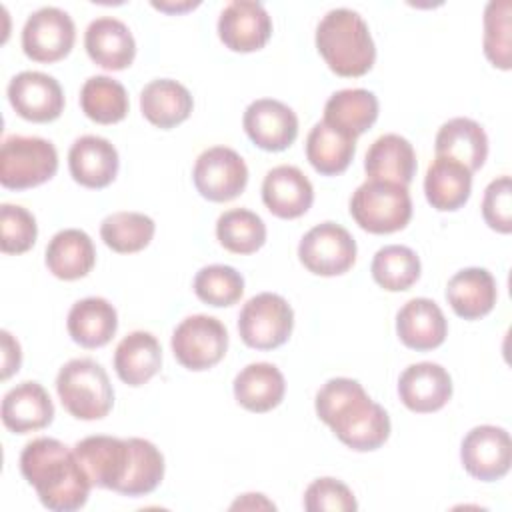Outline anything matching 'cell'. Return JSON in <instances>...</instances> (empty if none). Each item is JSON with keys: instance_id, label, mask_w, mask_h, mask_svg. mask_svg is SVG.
<instances>
[{"instance_id": "ab89813d", "label": "cell", "mask_w": 512, "mask_h": 512, "mask_svg": "<svg viewBox=\"0 0 512 512\" xmlns=\"http://www.w3.org/2000/svg\"><path fill=\"white\" fill-rule=\"evenodd\" d=\"M512 26H510V2L492 0L484 10V54L502 70H510V48H512Z\"/></svg>"}, {"instance_id": "836d02e7", "label": "cell", "mask_w": 512, "mask_h": 512, "mask_svg": "<svg viewBox=\"0 0 512 512\" xmlns=\"http://www.w3.org/2000/svg\"><path fill=\"white\" fill-rule=\"evenodd\" d=\"M80 108L92 122L116 124L126 118L130 100L126 88L110 76H92L82 84Z\"/></svg>"}, {"instance_id": "b9f144b4", "label": "cell", "mask_w": 512, "mask_h": 512, "mask_svg": "<svg viewBox=\"0 0 512 512\" xmlns=\"http://www.w3.org/2000/svg\"><path fill=\"white\" fill-rule=\"evenodd\" d=\"M304 508L308 512H354L358 508L352 490L336 478H318L304 492Z\"/></svg>"}, {"instance_id": "9c48e42d", "label": "cell", "mask_w": 512, "mask_h": 512, "mask_svg": "<svg viewBox=\"0 0 512 512\" xmlns=\"http://www.w3.org/2000/svg\"><path fill=\"white\" fill-rule=\"evenodd\" d=\"M298 258L312 274L340 276L356 262V240L344 226L322 222L302 236Z\"/></svg>"}, {"instance_id": "f1b7e54d", "label": "cell", "mask_w": 512, "mask_h": 512, "mask_svg": "<svg viewBox=\"0 0 512 512\" xmlns=\"http://www.w3.org/2000/svg\"><path fill=\"white\" fill-rule=\"evenodd\" d=\"M286 380L270 362H252L234 378V398L250 412H270L284 400Z\"/></svg>"}, {"instance_id": "cb8c5ba5", "label": "cell", "mask_w": 512, "mask_h": 512, "mask_svg": "<svg viewBox=\"0 0 512 512\" xmlns=\"http://www.w3.org/2000/svg\"><path fill=\"white\" fill-rule=\"evenodd\" d=\"M436 156L450 158L470 172L484 166L488 156V136L484 128L472 118H452L444 122L434 140Z\"/></svg>"}, {"instance_id": "1f68e13d", "label": "cell", "mask_w": 512, "mask_h": 512, "mask_svg": "<svg viewBox=\"0 0 512 512\" xmlns=\"http://www.w3.org/2000/svg\"><path fill=\"white\" fill-rule=\"evenodd\" d=\"M378 118V98L366 88H344L334 92L324 106V122L358 138Z\"/></svg>"}, {"instance_id": "7a4b0ae2", "label": "cell", "mask_w": 512, "mask_h": 512, "mask_svg": "<svg viewBox=\"0 0 512 512\" xmlns=\"http://www.w3.org/2000/svg\"><path fill=\"white\" fill-rule=\"evenodd\" d=\"M20 472L48 510L74 512L90 496L92 482L74 450L56 438L42 436L28 442L20 454Z\"/></svg>"}, {"instance_id": "e575fe53", "label": "cell", "mask_w": 512, "mask_h": 512, "mask_svg": "<svg viewBox=\"0 0 512 512\" xmlns=\"http://www.w3.org/2000/svg\"><path fill=\"white\" fill-rule=\"evenodd\" d=\"M374 282L388 292H404L420 278V258L402 244L380 248L370 264Z\"/></svg>"}, {"instance_id": "60d3db41", "label": "cell", "mask_w": 512, "mask_h": 512, "mask_svg": "<svg viewBox=\"0 0 512 512\" xmlns=\"http://www.w3.org/2000/svg\"><path fill=\"white\" fill-rule=\"evenodd\" d=\"M0 248L4 254L28 252L38 236V224L32 212L18 204L0 206Z\"/></svg>"}, {"instance_id": "ac0fdd59", "label": "cell", "mask_w": 512, "mask_h": 512, "mask_svg": "<svg viewBox=\"0 0 512 512\" xmlns=\"http://www.w3.org/2000/svg\"><path fill=\"white\" fill-rule=\"evenodd\" d=\"M262 202L274 216L292 220L310 210L314 202V188L300 168L280 164L264 176Z\"/></svg>"}, {"instance_id": "52a82bcc", "label": "cell", "mask_w": 512, "mask_h": 512, "mask_svg": "<svg viewBox=\"0 0 512 512\" xmlns=\"http://www.w3.org/2000/svg\"><path fill=\"white\" fill-rule=\"evenodd\" d=\"M294 328L292 306L274 292L252 296L238 314V332L246 346L274 350L282 346Z\"/></svg>"}, {"instance_id": "7bdbcfd3", "label": "cell", "mask_w": 512, "mask_h": 512, "mask_svg": "<svg viewBox=\"0 0 512 512\" xmlns=\"http://www.w3.org/2000/svg\"><path fill=\"white\" fill-rule=\"evenodd\" d=\"M482 218L484 222L500 232L510 234L512 232V182L510 176L494 178L482 198Z\"/></svg>"}, {"instance_id": "e0dca14e", "label": "cell", "mask_w": 512, "mask_h": 512, "mask_svg": "<svg viewBox=\"0 0 512 512\" xmlns=\"http://www.w3.org/2000/svg\"><path fill=\"white\" fill-rule=\"evenodd\" d=\"M398 396L402 404L418 414L444 408L452 396V378L436 362L410 364L398 378Z\"/></svg>"}, {"instance_id": "d6986e66", "label": "cell", "mask_w": 512, "mask_h": 512, "mask_svg": "<svg viewBox=\"0 0 512 512\" xmlns=\"http://www.w3.org/2000/svg\"><path fill=\"white\" fill-rule=\"evenodd\" d=\"M118 150L102 136L86 134L74 140L68 152V168L72 178L86 188H106L118 174Z\"/></svg>"}, {"instance_id": "4fadbf2b", "label": "cell", "mask_w": 512, "mask_h": 512, "mask_svg": "<svg viewBox=\"0 0 512 512\" xmlns=\"http://www.w3.org/2000/svg\"><path fill=\"white\" fill-rule=\"evenodd\" d=\"M460 460L476 480L494 482L504 478L512 464L510 434L502 426H474L462 440Z\"/></svg>"}, {"instance_id": "83f0119b", "label": "cell", "mask_w": 512, "mask_h": 512, "mask_svg": "<svg viewBox=\"0 0 512 512\" xmlns=\"http://www.w3.org/2000/svg\"><path fill=\"white\" fill-rule=\"evenodd\" d=\"M192 108L194 100L188 88L170 78L152 80L140 92V110L144 118L162 130L182 124Z\"/></svg>"}, {"instance_id": "277c9868", "label": "cell", "mask_w": 512, "mask_h": 512, "mask_svg": "<svg viewBox=\"0 0 512 512\" xmlns=\"http://www.w3.org/2000/svg\"><path fill=\"white\" fill-rule=\"evenodd\" d=\"M56 392L64 410L78 420H100L114 406L110 378L92 358L68 360L56 376Z\"/></svg>"}, {"instance_id": "f35d334b", "label": "cell", "mask_w": 512, "mask_h": 512, "mask_svg": "<svg viewBox=\"0 0 512 512\" xmlns=\"http://www.w3.org/2000/svg\"><path fill=\"white\" fill-rule=\"evenodd\" d=\"M132 440V464L128 478L118 494L124 496H144L158 488L164 478V456L162 452L144 438Z\"/></svg>"}, {"instance_id": "d6a6232c", "label": "cell", "mask_w": 512, "mask_h": 512, "mask_svg": "<svg viewBox=\"0 0 512 512\" xmlns=\"http://www.w3.org/2000/svg\"><path fill=\"white\" fill-rule=\"evenodd\" d=\"M356 154V138L340 132L324 120L314 124L306 138V158L322 176L342 174Z\"/></svg>"}, {"instance_id": "5b68a950", "label": "cell", "mask_w": 512, "mask_h": 512, "mask_svg": "<svg viewBox=\"0 0 512 512\" xmlns=\"http://www.w3.org/2000/svg\"><path fill=\"white\" fill-rule=\"evenodd\" d=\"M350 216L370 234H392L406 228L412 218L408 186L366 180L350 198Z\"/></svg>"}, {"instance_id": "44dd1931", "label": "cell", "mask_w": 512, "mask_h": 512, "mask_svg": "<svg viewBox=\"0 0 512 512\" xmlns=\"http://www.w3.org/2000/svg\"><path fill=\"white\" fill-rule=\"evenodd\" d=\"M84 48L90 60L104 70H124L136 56V42L130 28L112 16H102L88 24Z\"/></svg>"}, {"instance_id": "6da1fadb", "label": "cell", "mask_w": 512, "mask_h": 512, "mask_svg": "<svg viewBox=\"0 0 512 512\" xmlns=\"http://www.w3.org/2000/svg\"><path fill=\"white\" fill-rule=\"evenodd\" d=\"M318 418L356 452L380 448L390 436V416L352 378H330L314 400Z\"/></svg>"}, {"instance_id": "8fae6325", "label": "cell", "mask_w": 512, "mask_h": 512, "mask_svg": "<svg viewBox=\"0 0 512 512\" xmlns=\"http://www.w3.org/2000/svg\"><path fill=\"white\" fill-rule=\"evenodd\" d=\"M192 180L202 198L210 202H228L244 192L248 184V166L236 150L228 146H212L196 158Z\"/></svg>"}, {"instance_id": "7402d4cb", "label": "cell", "mask_w": 512, "mask_h": 512, "mask_svg": "<svg viewBox=\"0 0 512 512\" xmlns=\"http://www.w3.org/2000/svg\"><path fill=\"white\" fill-rule=\"evenodd\" d=\"M54 420V404L42 384L20 382L2 398V422L16 434L46 428Z\"/></svg>"}, {"instance_id": "9a60e30c", "label": "cell", "mask_w": 512, "mask_h": 512, "mask_svg": "<svg viewBox=\"0 0 512 512\" xmlns=\"http://www.w3.org/2000/svg\"><path fill=\"white\" fill-rule=\"evenodd\" d=\"M242 126L248 138L266 152H282L298 136L296 112L280 100L258 98L244 110Z\"/></svg>"}, {"instance_id": "4316f807", "label": "cell", "mask_w": 512, "mask_h": 512, "mask_svg": "<svg viewBox=\"0 0 512 512\" xmlns=\"http://www.w3.org/2000/svg\"><path fill=\"white\" fill-rule=\"evenodd\" d=\"M66 328L70 338L82 348H100L114 338L118 314L106 298L88 296L70 308Z\"/></svg>"}, {"instance_id": "2e32d148", "label": "cell", "mask_w": 512, "mask_h": 512, "mask_svg": "<svg viewBox=\"0 0 512 512\" xmlns=\"http://www.w3.org/2000/svg\"><path fill=\"white\" fill-rule=\"evenodd\" d=\"M218 36L232 52H256L272 36V18L260 2L232 0L220 12Z\"/></svg>"}, {"instance_id": "603a6c76", "label": "cell", "mask_w": 512, "mask_h": 512, "mask_svg": "<svg viewBox=\"0 0 512 512\" xmlns=\"http://www.w3.org/2000/svg\"><path fill=\"white\" fill-rule=\"evenodd\" d=\"M496 298V280L486 268H464L456 272L446 284V300L454 314L464 320H478L490 314Z\"/></svg>"}, {"instance_id": "d4e9b609", "label": "cell", "mask_w": 512, "mask_h": 512, "mask_svg": "<svg viewBox=\"0 0 512 512\" xmlns=\"http://www.w3.org/2000/svg\"><path fill=\"white\" fill-rule=\"evenodd\" d=\"M364 170L368 180L408 186L416 174V152L404 136L382 134L370 144Z\"/></svg>"}, {"instance_id": "5bb4252c", "label": "cell", "mask_w": 512, "mask_h": 512, "mask_svg": "<svg viewBox=\"0 0 512 512\" xmlns=\"http://www.w3.org/2000/svg\"><path fill=\"white\" fill-rule=\"evenodd\" d=\"M8 100L16 114L30 122H52L64 110L60 82L38 70H24L8 84Z\"/></svg>"}, {"instance_id": "ee69618b", "label": "cell", "mask_w": 512, "mask_h": 512, "mask_svg": "<svg viewBox=\"0 0 512 512\" xmlns=\"http://www.w3.org/2000/svg\"><path fill=\"white\" fill-rule=\"evenodd\" d=\"M2 380L10 378L14 372L20 370L22 362V352L18 340L8 330H2Z\"/></svg>"}, {"instance_id": "d590c367", "label": "cell", "mask_w": 512, "mask_h": 512, "mask_svg": "<svg viewBox=\"0 0 512 512\" xmlns=\"http://www.w3.org/2000/svg\"><path fill=\"white\" fill-rule=\"evenodd\" d=\"M216 238L228 252L254 254L266 242V224L248 208H232L218 216Z\"/></svg>"}, {"instance_id": "f6af8a7d", "label": "cell", "mask_w": 512, "mask_h": 512, "mask_svg": "<svg viewBox=\"0 0 512 512\" xmlns=\"http://www.w3.org/2000/svg\"><path fill=\"white\" fill-rule=\"evenodd\" d=\"M230 508L232 510H236V508H270V510H274L276 506L270 500H266L264 494H244Z\"/></svg>"}, {"instance_id": "74e56055", "label": "cell", "mask_w": 512, "mask_h": 512, "mask_svg": "<svg viewBox=\"0 0 512 512\" xmlns=\"http://www.w3.org/2000/svg\"><path fill=\"white\" fill-rule=\"evenodd\" d=\"M194 294L216 308L236 304L244 294L242 274L226 264H210L196 272Z\"/></svg>"}, {"instance_id": "30bf717a", "label": "cell", "mask_w": 512, "mask_h": 512, "mask_svg": "<svg viewBox=\"0 0 512 512\" xmlns=\"http://www.w3.org/2000/svg\"><path fill=\"white\" fill-rule=\"evenodd\" d=\"M74 454L92 486L120 492L132 464V440L114 436H86L74 444Z\"/></svg>"}, {"instance_id": "ba28073f", "label": "cell", "mask_w": 512, "mask_h": 512, "mask_svg": "<svg viewBox=\"0 0 512 512\" xmlns=\"http://www.w3.org/2000/svg\"><path fill=\"white\" fill-rule=\"evenodd\" d=\"M174 358L188 370L200 372L216 366L228 350L226 326L208 314L184 318L172 332Z\"/></svg>"}, {"instance_id": "ffe728a7", "label": "cell", "mask_w": 512, "mask_h": 512, "mask_svg": "<svg viewBox=\"0 0 512 512\" xmlns=\"http://www.w3.org/2000/svg\"><path fill=\"white\" fill-rule=\"evenodd\" d=\"M396 334L406 348L426 352L446 340L448 322L434 300L412 298L396 314Z\"/></svg>"}, {"instance_id": "3957f363", "label": "cell", "mask_w": 512, "mask_h": 512, "mask_svg": "<svg viewBox=\"0 0 512 512\" xmlns=\"http://www.w3.org/2000/svg\"><path fill=\"white\" fill-rule=\"evenodd\" d=\"M316 48L328 68L344 78L364 76L376 60L370 28L350 8H334L322 16L316 26Z\"/></svg>"}, {"instance_id": "8992f818", "label": "cell", "mask_w": 512, "mask_h": 512, "mask_svg": "<svg viewBox=\"0 0 512 512\" xmlns=\"http://www.w3.org/2000/svg\"><path fill=\"white\" fill-rule=\"evenodd\" d=\"M58 170V152L40 136L12 134L0 146V184L10 190H26L48 182Z\"/></svg>"}, {"instance_id": "8d00e7d4", "label": "cell", "mask_w": 512, "mask_h": 512, "mask_svg": "<svg viewBox=\"0 0 512 512\" xmlns=\"http://www.w3.org/2000/svg\"><path fill=\"white\" fill-rule=\"evenodd\" d=\"M156 224L142 212H114L100 224V236L108 248L118 254L144 250L154 238Z\"/></svg>"}, {"instance_id": "f546056e", "label": "cell", "mask_w": 512, "mask_h": 512, "mask_svg": "<svg viewBox=\"0 0 512 512\" xmlns=\"http://www.w3.org/2000/svg\"><path fill=\"white\" fill-rule=\"evenodd\" d=\"M46 266L60 280L84 278L96 264L92 238L78 228L56 232L46 246Z\"/></svg>"}, {"instance_id": "4dcf8cb0", "label": "cell", "mask_w": 512, "mask_h": 512, "mask_svg": "<svg viewBox=\"0 0 512 512\" xmlns=\"http://www.w3.org/2000/svg\"><path fill=\"white\" fill-rule=\"evenodd\" d=\"M472 192V172L450 160L436 156L424 176V194L432 208L454 212L462 208Z\"/></svg>"}, {"instance_id": "7c38bea8", "label": "cell", "mask_w": 512, "mask_h": 512, "mask_svg": "<svg viewBox=\"0 0 512 512\" xmlns=\"http://www.w3.org/2000/svg\"><path fill=\"white\" fill-rule=\"evenodd\" d=\"M76 40V26L68 12L56 6L38 8L22 28V50L34 62H58L70 54Z\"/></svg>"}, {"instance_id": "484cf974", "label": "cell", "mask_w": 512, "mask_h": 512, "mask_svg": "<svg viewBox=\"0 0 512 512\" xmlns=\"http://www.w3.org/2000/svg\"><path fill=\"white\" fill-rule=\"evenodd\" d=\"M162 368V348L154 334L134 330L114 350V370L128 386H144Z\"/></svg>"}]
</instances>
